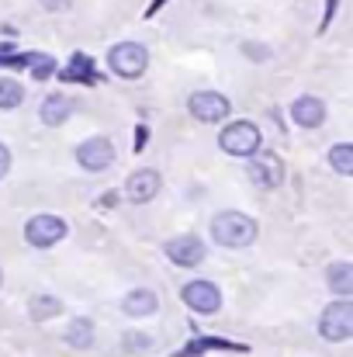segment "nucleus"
<instances>
[{
    "instance_id": "28",
    "label": "nucleus",
    "mask_w": 353,
    "mask_h": 357,
    "mask_svg": "<svg viewBox=\"0 0 353 357\" xmlns=\"http://www.w3.org/2000/svg\"><path fill=\"white\" fill-rule=\"evenodd\" d=\"M45 7H49V10H66L70 0H45Z\"/></svg>"
},
{
    "instance_id": "20",
    "label": "nucleus",
    "mask_w": 353,
    "mask_h": 357,
    "mask_svg": "<svg viewBox=\"0 0 353 357\" xmlns=\"http://www.w3.org/2000/svg\"><path fill=\"white\" fill-rule=\"evenodd\" d=\"M21 101H24V87H21L17 80H10V77H0V108L10 112V108H17Z\"/></svg>"
},
{
    "instance_id": "22",
    "label": "nucleus",
    "mask_w": 353,
    "mask_h": 357,
    "mask_svg": "<svg viewBox=\"0 0 353 357\" xmlns=\"http://www.w3.org/2000/svg\"><path fill=\"white\" fill-rule=\"evenodd\" d=\"M52 73H56V59H52V56H38V59L31 63V77H35V80H49Z\"/></svg>"
},
{
    "instance_id": "13",
    "label": "nucleus",
    "mask_w": 353,
    "mask_h": 357,
    "mask_svg": "<svg viewBox=\"0 0 353 357\" xmlns=\"http://www.w3.org/2000/svg\"><path fill=\"white\" fill-rule=\"evenodd\" d=\"M121 309H125L128 316L142 319V316H152V312L159 309V298H156V291H149V288H135V291H128V295L121 298Z\"/></svg>"
},
{
    "instance_id": "24",
    "label": "nucleus",
    "mask_w": 353,
    "mask_h": 357,
    "mask_svg": "<svg viewBox=\"0 0 353 357\" xmlns=\"http://www.w3.org/2000/svg\"><path fill=\"white\" fill-rule=\"evenodd\" d=\"M242 52H249V56H256V63H263V59L270 56V52H267L263 45H253V42H246V45H242Z\"/></svg>"
},
{
    "instance_id": "5",
    "label": "nucleus",
    "mask_w": 353,
    "mask_h": 357,
    "mask_svg": "<svg viewBox=\"0 0 353 357\" xmlns=\"http://www.w3.org/2000/svg\"><path fill=\"white\" fill-rule=\"evenodd\" d=\"M180 298H184L187 309H194V312H201V316H212V312L222 309V291H219V284H212V281H205V278L187 281V284L180 288Z\"/></svg>"
},
{
    "instance_id": "19",
    "label": "nucleus",
    "mask_w": 353,
    "mask_h": 357,
    "mask_svg": "<svg viewBox=\"0 0 353 357\" xmlns=\"http://www.w3.org/2000/svg\"><path fill=\"white\" fill-rule=\"evenodd\" d=\"M329 163H333V170H336V174L350 177L353 174V146L350 142H336V146L329 149Z\"/></svg>"
},
{
    "instance_id": "8",
    "label": "nucleus",
    "mask_w": 353,
    "mask_h": 357,
    "mask_svg": "<svg viewBox=\"0 0 353 357\" xmlns=\"http://www.w3.org/2000/svg\"><path fill=\"white\" fill-rule=\"evenodd\" d=\"M77 163H80L84 170H91V174L108 170V167L115 163V146H111V139L94 135V139L80 142V146H77Z\"/></svg>"
},
{
    "instance_id": "4",
    "label": "nucleus",
    "mask_w": 353,
    "mask_h": 357,
    "mask_svg": "<svg viewBox=\"0 0 353 357\" xmlns=\"http://www.w3.org/2000/svg\"><path fill=\"white\" fill-rule=\"evenodd\" d=\"M108 66L115 70L118 77L135 80V77L146 73V66H149V52H146L139 42H118L115 49L108 52Z\"/></svg>"
},
{
    "instance_id": "18",
    "label": "nucleus",
    "mask_w": 353,
    "mask_h": 357,
    "mask_svg": "<svg viewBox=\"0 0 353 357\" xmlns=\"http://www.w3.org/2000/svg\"><path fill=\"white\" fill-rule=\"evenodd\" d=\"M59 312H63V302H59L56 295H35V298H31V319H35V323L52 319V316H59Z\"/></svg>"
},
{
    "instance_id": "16",
    "label": "nucleus",
    "mask_w": 353,
    "mask_h": 357,
    "mask_svg": "<svg viewBox=\"0 0 353 357\" xmlns=\"http://www.w3.org/2000/svg\"><path fill=\"white\" fill-rule=\"evenodd\" d=\"M63 340H66L70 347H77V351H87V347L94 344V323H91L87 316H77V319L66 326Z\"/></svg>"
},
{
    "instance_id": "23",
    "label": "nucleus",
    "mask_w": 353,
    "mask_h": 357,
    "mask_svg": "<svg viewBox=\"0 0 353 357\" xmlns=\"http://www.w3.org/2000/svg\"><path fill=\"white\" fill-rule=\"evenodd\" d=\"M125 347L128 351H149L152 347V337H146V333H125Z\"/></svg>"
},
{
    "instance_id": "1",
    "label": "nucleus",
    "mask_w": 353,
    "mask_h": 357,
    "mask_svg": "<svg viewBox=\"0 0 353 357\" xmlns=\"http://www.w3.org/2000/svg\"><path fill=\"white\" fill-rule=\"evenodd\" d=\"M212 239L219 246H229V250H239V246H249L256 239V222L242 212H219L212 219Z\"/></svg>"
},
{
    "instance_id": "29",
    "label": "nucleus",
    "mask_w": 353,
    "mask_h": 357,
    "mask_svg": "<svg viewBox=\"0 0 353 357\" xmlns=\"http://www.w3.org/2000/svg\"><path fill=\"white\" fill-rule=\"evenodd\" d=\"M163 3H166V0H152V7H149V10H146V17H152V14H156V10H159V7H163Z\"/></svg>"
},
{
    "instance_id": "25",
    "label": "nucleus",
    "mask_w": 353,
    "mask_h": 357,
    "mask_svg": "<svg viewBox=\"0 0 353 357\" xmlns=\"http://www.w3.org/2000/svg\"><path fill=\"white\" fill-rule=\"evenodd\" d=\"M326 3H329V7H326V14H322V24H319V31H326V28H329V21H333V14H336V3H340V0H326Z\"/></svg>"
},
{
    "instance_id": "15",
    "label": "nucleus",
    "mask_w": 353,
    "mask_h": 357,
    "mask_svg": "<svg viewBox=\"0 0 353 357\" xmlns=\"http://www.w3.org/2000/svg\"><path fill=\"white\" fill-rule=\"evenodd\" d=\"M66 84H94L97 80V73H94V59L91 56H84V52H77L73 59H70V66L59 73Z\"/></svg>"
},
{
    "instance_id": "27",
    "label": "nucleus",
    "mask_w": 353,
    "mask_h": 357,
    "mask_svg": "<svg viewBox=\"0 0 353 357\" xmlns=\"http://www.w3.org/2000/svg\"><path fill=\"white\" fill-rule=\"evenodd\" d=\"M7 167H10V153H7V146L0 142V177L7 174Z\"/></svg>"
},
{
    "instance_id": "26",
    "label": "nucleus",
    "mask_w": 353,
    "mask_h": 357,
    "mask_svg": "<svg viewBox=\"0 0 353 357\" xmlns=\"http://www.w3.org/2000/svg\"><path fill=\"white\" fill-rule=\"evenodd\" d=\"M146 139H149V128H146V125H139V128H135V149H142V146H146Z\"/></svg>"
},
{
    "instance_id": "14",
    "label": "nucleus",
    "mask_w": 353,
    "mask_h": 357,
    "mask_svg": "<svg viewBox=\"0 0 353 357\" xmlns=\"http://www.w3.org/2000/svg\"><path fill=\"white\" fill-rule=\"evenodd\" d=\"M73 112H77V105H73V98H66V94H49V98L42 101V121L52 125V128L63 125Z\"/></svg>"
},
{
    "instance_id": "6",
    "label": "nucleus",
    "mask_w": 353,
    "mask_h": 357,
    "mask_svg": "<svg viewBox=\"0 0 353 357\" xmlns=\"http://www.w3.org/2000/svg\"><path fill=\"white\" fill-rule=\"evenodd\" d=\"M63 236H66V222H63L59 215H49V212L31 215V219H28V226H24V239H28L31 246H38V250L56 246Z\"/></svg>"
},
{
    "instance_id": "10",
    "label": "nucleus",
    "mask_w": 353,
    "mask_h": 357,
    "mask_svg": "<svg viewBox=\"0 0 353 357\" xmlns=\"http://www.w3.org/2000/svg\"><path fill=\"white\" fill-rule=\"evenodd\" d=\"M166 257L177 264V267H198L205 260V243L198 236H173L166 246Z\"/></svg>"
},
{
    "instance_id": "21",
    "label": "nucleus",
    "mask_w": 353,
    "mask_h": 357,
    "mask_svg": "<svg viewBox=\"0 0 353 357\" xmlns=\"http://www.w3.org/2000/svg\"><path fill=\"white\" fill-rule=\"evenodd\" d=\"M215 347H233V344H226V340H215V337H198V340H191V344H184L177 357H201L205 351H215Z\"/></svg>"
},
{
    "instance_id": "3",
    "label": "nucleus",
    "mask_w": 353,
    "mask_h": 357,
    "mask_svg": "<svg viewBox=\"0 0 353 357\" xmlns=\"http://www.w3.org/2000/svg\"><path fill=\"white\" fill-rule=\"evenodd\" d=\"M260 142H263V135H260V128L253 125V121H233V125H226L222 132H219V146L229 153V156H256L260 153Z\"/></svg>"
},
{
    "instance_id": "17",
    "label": "nucleus",
    "mask_w": 353,
    "mask_h": 357,
    "mask_svg": "<svg viewBox=\"0 0 353 357\" xmlns=\"http://www.w3.org/2000/svg\"><path fill=\"white\" fill-rule=\"evenodd\" d=\"M326 281H329V288H333L340 298H350L353 295V264H347V260L333 264V267L326 271Z\"/></svg>"
},
{
    "instance_id": "7",
    "label": "nucleus",
    "mask_w": 353,
    "mask_h": 357,
    "mask_svg": "<svg viewBox=\"0 0 353 357\" xmlns=\"http://www.w3.org/2000/svg\"><path fill=\"white\" fill-rule=\"evenodd\" d=\"M187 112H191L198 121L215 125V121L229 119L233 105H229V98H226V94H215V91H198V94H191V98H187Z\"/></svg>"
},
{
    "instance_id": "11",
    "label": "nucleus",
    "mask_w": 353,
    "mask_h": 357,
    "mask_svg": "<svg viewBox=\"0 0 353 357\" xmlns=\"http://www.w3.org/2000/svg\"><path fill=\"white\" fill-rule=\"evenodd\" d=\"M291 121L301 125V128H319L326 121V105L312 94H301L291 101Z\"/></svg>"
},
{
    "instance_id": "2",
    "label": "nucleus",
    "mask_w": 353,
    "mask_h": 357,
    "mask_svg": "<svg viewBox=\"0 0 353 357\" xmlns=\"http://www.w3.org/2000/svg\"><path fill=\"white\" fill-rule=\"evenodd\" d=\"M319 337L322 340H333V344L350 340L353 337V302L350 298H336V302H329L322 309V316H319Z\"/></svg>"
},
{
    "instance_id": "9",
    "label": "nucleus",
    "mask_w": 353,
    "mask_h": 357,
    "mask_svg": "<svg viewBox=\"0 0 353 357\" xmlns=\"http://www.w3.org/2000/svg\"><path fill=\"white\" fill-rule=\"evenodd\" d=\"M159 188H163V177L156 174V170H135L128 181H125V195H128V202H135V205H146V202H152L156 195H159Z\"/></svg>"
},
{
    "instance_id": "12",
    "label": "nucleus",
    "mask_w": 353,
    "mask_h": 357,
    "mask_svg": "<svg viewBox=\"0 0 353 357\" xmlns=\"http://www.w3.org/2000/svg\"><path fill=\"white\" fill-rule=\"evenodd\" d=\"M249 177L260 188H277L284 181V167H281V160L274 153H263L260 160H249Z\"/></svg>"
}]
</instances>
